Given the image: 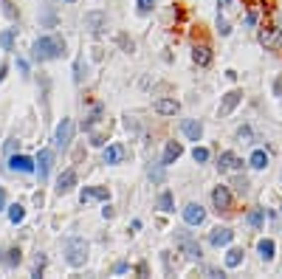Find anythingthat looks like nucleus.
I'll use <instances>...</instances> for the list:
<instances>
[{
	"label": "nucleus",
	"instance_id": "nucleus-1",
	"mask_svg": "<svg viewBox=\"0 0 282 279\" xmlns=\"http://www.w3.org/2000/svg\"><path fill=\"white\" fill-rule=\"evenodd\" d=\"M65 54V40L60 34H45V37H37L34 40V48H31V57L40 62L45 60H60Z\"/></svg>",
	"mask_w": 282,
	"mask_h": 279
},
{
	"label": "nucleus",
	"instance_id": "nucleus-2",
	"mask_svg": "<svg viewBox=\"0 0 282 279\" xmlns=\"http://www.w3.org/2000/svg\"><path fill=\"white\" fill-rule=\"evenodd\" d=\"M65 260H68V265H73V268H82V265L88 262V243H85L82 237L65 240Z\"/></svg>",
	"mask_w": 282,
	"mask_h": 279
},
{
	"label": "nucleus",
	"instance_id": "nucleus-3",
	"mask_svg": "<svg viewBox=\"0 0 282 279\" xmlns=\"http://www.w3.org/2000/svg\"><path fill=\"white\" fill-rule=\"evenodd\" d=\"M82 23H85V28H88L90 34H102L107 28V14L105 11H88Z\"/></svg>",
	"mask_w": 282,
	"mask_h": 279
},
{
	"label": "nucleus",
	"instance_id": "nucleus-4",
	"mask_svg": "<svg viewBox=\"0 0 282 279\" xmlns=\"http://www.w3.org/2000/svg\"><path fill=\"white\" fill-rule=\"evenodd\" d=\"M37 169L34 172L40 175V181H48V175H51V166H54V152L51 149H40V155H37Z\"/></svg>",
	"mask_w": 282,
	"mask_h": 279
},
{
	"label": "nucleus",
	"instance_id": "nucleus-5",
	"mask_svg": "<svg viewBox=\"0 0 282 279\" xmlns=\"http://www.w3.org/2000/svg\"><path fill=\"white\" fill-rule=\"evenodd\" d=\"M212 203H214V209H217V211H229L231 209L229 186H214V189H212Z\"/></svg>",
	"mask_w": 282,
	"mask_h": 279
},
{
	"label": "nucleus",
	"instance_id": "nucleus-6",
	"mask_svg": "<svg viewBox=\"0 0 282 279\" xmlns=\"http://www.w3.org/2000/svg\"><path fill=\"white\" fill-rule=\"evenodd\" d=\"M178 245H181V251L189 257V260H201V245H198V240H192L189 234H178Z\"/></svg>",
	"mask_w": 282,
	"mask_h": 279
},
{
	"label": "nucleus",
	"instance_id": "nucleus-7",
	"mask_svg": "<svg viewBox=\"0 0 282 279\" xmlns=\"http://www.w3.org/2000/svg\"><path fill=\"white\" fill-rule=\"evenodd\" d=\"M203 220H206V211H203L201 203H189L184 209V223L186 226H201Z\"/></svg>",
	"mask_w": 282,
	"mask_h": 279
},
{
	"label": "nucleus",
	"instance_id": "nucleus-8",
	"mask_svg": "<svg viewBox=\"0 0 282 279\" xmlns=\"http://www.w3.org/2000/svg\"><path fill=\"white\" fill-rule=\"evenodd\" d=\"M231 240H234V231L226 226H217V228H212L209 231V243L214 245V248H220V245H229Z\"/></svg>",
	"mask_w": 282,
	"mask_h": 279
},
{
	"label": "nucleus",
	"instance_id": "nucleus-9",
	"mask_svg": "<svg viewBox=\"0 0 282 279\" xmlns=\"http://www.w3.org/2000/svg\"><path fill=\"white\" fill-rule=\"evenodd\" d=\"M20 262H23V251H20L17 245L3 248V254H0V265H3V268H17Z\"/></svg>",
	"mask_w": 282,
	"mask_h": 279
},
{
	"label": "nucleus",
	"instance_id": "nucleus-10",
	"mask_svg": "<svg viewBox=\"0 0 282 279\" xmlns=\"http://www.w3.org/2000/svg\"><path fill=\"white\" fill-rule=\"evenodd\" d=\"M70 136H73V122H70V119H62V122L57 124V147L65 149L70 144Z\"/></svg>",
	"mask_w": 282,
	"mask_h": 279
},
{
	"label": "nucleus",
	"instance_id": "nucleus-11",
	"mask_svg": "<svg viewBox=\"0 0 282 279\" xmlns=\"http://www.w3.org/2000/svg\"><path fill=\"white\" fill-rule=\"evenodd\" d=\"M9 169L11 172H34L37 169V164L31 161L28 155H9Z\"/></svg>",
	"mask_w": 282,
	"mask_h": 279
},
{
	"label": "nucleus",
	"instance_id": "nucleus-12",
	"mask_svg": "<svg viewBox=\"0 0 282 279\" xmlns=\"http://www.w3.org/2000/svg\"><path fill=\"white\" fill-rule=\"evenodd\" d=\"M79 201L82 203H88V201H110V192H107L105 186H85L79 192Z\"/></svg>",
	"mask_w": 282,
	"mask_h": 279
},
{
	"label": "nucleus",
	"instance_id": "nucleus-13",
	"mask_svg": "<svg viewBox=\"0 0 282 279\" xmlns=\"http://www.w3.org/2000/svg\"><path fill=\"white\" fill-rule=\"evenodd\" d=\"M73 186H76V169H65L57 178V195H68Z\"/></svg>",
	"mask_w": 282,
	"mask_h": 279
},
{
	"label": "nucleus",
	"instance_id": "nucleus-14",
	"mask_svg": "<svg viewBox=\"0 0 282 279\" xmlns=\"http://www.w3.org/2000/svg\"><path fill=\"white\" fill-rule=\"evenodd\" d=\"M260 43H263L265 48L277 51L280 43H282V31H280V28H263V31H260Z\"/></svg>",
	"mask_w": 282,
	"mask_h": 279
},
{
	"label": "nucleus",
	"instance_id": "nucleus-15",
	"mask_svg": "<svg viewBox=\"0 0 282 279\" xmlns=\"http://www.w3.org/2000/svg\"><path fill=\"white\" fill-rule=\"evenodd\" d=\"M217 169H220V172H234V169H243V161H240L234 152H220V158H217Z\"/></svg>",
	"mask_w": 282,
	"mask_h": 279
},
{
	"label": "nucleus",
	"instance_id": "nucleus-16",
	"mask_svg": "<svg viewBox=\"0 0 282 279\" xmlns=\"http://www.w3.org/2000/svg\"><path fill=\"white\" fill-rule=\"evenodd\" d=\"M243 102V90H229L226 96H223V102H220V116H229V113H234V107Z\"/></svg>",
	"mask_w": 282,
	"mask_h": 279
},
{
	"label": "nucleus",
	"instance_id": "nucleus-17",
	"mask_svg": "<svg viewBox=\"0 0 282 279\" xmlns=\"http://www.w3.org/2000/svg\"><path fill=\"white\" fill-rule=\"evenodd\" d=\"M181 155H184V147H181L178 141H167V147H164V158H161V166L175 164Z\"/></svg>",
	"mask_w": 282,
	"mask_h": 279
},
{
	"label": "nucleus",
	"instance_id": "nucleus-18",
	"mask_svg": "<svg viewBox=\"0 0 282 279\" xmlns=\"http://www.w3.org/2000/svg\"><path fill=\"white\" fill-rule=\"evenodd\" d=\"M102 161H105V164H122L124 161V147L122 144H110V147H105Z\"/></svg>",
	"mask_w": 282,
	"mask_h": 279
},
{
	"label": "nucleus",
	"instance_id": "nucleus-19",
	"mask_svg": "<svg viewBox=\"0 0 282 279\" xmlns=\"http://www.w3.org/2000/svg\"><path fill=\"white\" fill-rule=\"evenodd\" d=\"M181 130H184V136L189 141H201V136H203V124L201 122H195V119H186L184 124H181Z\"/></svg>",
	"mask_w": 282,
	"mask_h": 279
},
{
	"label": "nucleus",
	"instance_id": "nucleus-20",
	"mask_svg": "<svg viewBox=\"0 0 282 279\" xmlns=\"http://www.w3.org/2000/svg\"><path fill=\"white\" fill-rule=\"evenodd\" d=\"M152 107H155V113H161V116H175L178 110H181V102H175V99H158Z\"/></svg>",
	"mask_w": 282,
	"mask_h": 279
},
{
	"label": "nucleus",
	"instance_id": "nucleus-21",
	"mask_svg": "<svg viewBox=\"0 0 282 279\" xmlns=\"http://www.w3.org/2000/svg\"><path fill=\"white\" fill-rule=\"evenodd\" d=\"M192 60L198 62L201 68H206V65H209V62H212V51H209V48H206V45H195V51H192Z\"/></svg>",
	"mask_w": 282,
	"mask_h": 279
},
{
	"label": "nucleus",
	"instance_id": "nucleus-22",
	"mask_svg": "<svg viewBox=\"0 0 282 279\" xmlns=\"http://www.w3.org/2000/svg\"><path fill=\"white\" fill-rule=\"evenodd\" d=\"M257 251H260V257H263L265 262H271L277 245H274V240H260V243H257Z\"/></svg>",
	"mask_w": 282,
	"mask_h": 279
},
{
	"label": "nucleus",
	"instance_id": "nucleus-23",
	"mask_svg": "<svg viewBox=\"0 0 282 279\" xmlns=\"http://www.w3.org/2000/svg\"><path fill=\"white\" fill-rule=\"evenodd\" d=\"M248 164L254 166V169H265V166H268V152H265V149H254L251 158H248Z\"/></svg>",
	"mask_w": 282,
	"mask_h": 279
},
{
	"label": "nucleus",
	"instance_id": "nucleus-24",
	"mask_svg": "<svg viewBox=\"0 0 282 279\" xmlns=\"http://www.w3.org/2000/svg\"><path fill=\"white\" fill-rule=\"evenodd\" d=\"M158 209L161 211H175V201H172V192H161L158 195Z\"/></svg>",
	"mask_w": 282,
	"mask_h": 279
},
{
	"label": "nucleus",
	"instance_id": "nucleus-25",
	"mask_svg": "<svg viewBox=\"0 0 282 279\" xmlns=\"http://www.w3.org/2000/svg\"><path fill=\"white\" fill-rule=\"evenodd\" d=\"M240 262H243V248H231L226 254V268H237Z\"/></svg>",
	"mask_w": 282,
	"mask_h": 279
},
{
	"label": "nucleus",
	"instance_id": "nucleus-26",
	"mask_svg": "<svg viewBox=\"0 0 282 279\" xmlns=\"http://www.w3.org/2000/svg\"><path fill=\"white\" fill-rule=\"evenodd\" d=\"M14 31H17V28H6V31L0 34V45H3V51H11V48H14Z\"/></svg>",
	"mask_w": 282,
	"mask_h": 279
},
{
	"label": "nucleus",
	"instance_id": "nucleus-27",
	"mask_svg": "<svg viewBox=\"0 0 282 279\" xmlns=\"http://www.w3.org/2000/svg\"><path fill=\"white\" fill-rule=\"evenodd\" d=\"M23 217H26V209L20 206V203H14V206H9V220L17 226V223H23Z\"/></svg>",
	"mask_w": 282,
	"mask_h": 279
},
{
	"label": "nucleus",
	"instance_id": "nucleus-28",
	"mask_svg": "<svg viewBox=\"0 0 282 279\" xmlns=\"http://www.w3.org/2000/svg\"><path fill=\"white\" fill-rule=\"evenodd\" d=\"M248 226H254V228H260L263 226V220H265V209H254V211H248Z\"/></svg>",
	"mask_w": 282,
	"mask_h": 279
},
{
	"label": "nucleus",
	"instance_id": "nucleus-29",
	"mask_svg": "<svg viewBox=\"0 0 282 279\" xmlns=\"http://www.w3.org/2000/svg\"><path fill=\"white\" fill-rule=\"evenodd\" d=\"M192 158H195V164H206V161H209V149L206 147H195Z\"/></svg>",
	"mask_w": 282,
	"mask_h": 279
},
{
	"label": "nucleus",
	"instance_id": "nucleus-30",
	"mask_svg": "<svg viewBox=\"0 0 282 279\" xmlns=\"http://www.w3.org/2000/svg\"><path fill=\"white\" fill-rule=\"evenodd\" d=\"M99 119H102V107L96 105V107H93V113H90V119L85 122V130H93V124H96Z\"/></svg>",
	"mask_w": 282,
	"mask_h": 279
},
{
	"label": "nucleus",
	"instance_id": "nucleus-31",
	"mask_svg": "<svg viewBox=\"0 0 282 279\" xmlns=\"http://www.w3.org/2000/svg\"><path fill=\"white\" fill-rule=\"evenodd\" d=\"M136 6H139V14H150L152 6H155V0H139Z\"/></svg>",
	"mask_w": 282,
	"mask_h": 279
},
{
	"label": "nucleus",
	"instance_id": "nucleus-32",
	"mask_svg": "<svg viewBox=\"0 0 282 279\" xmlns=\"http://www.w3.org/2000/svg\"><path fill=\"white\" fill-rule=\"evenodd\" d=\"M234 186H237V192H240V195H246V192H248V181H246V178H237V181H234Z\"/></svg>",
	"mask_w": 282,
	"mask_h": 279
},
{
	"label": "nucleus",
	"instance_id": "nucleus-33",
	"mask_svg": "<svg viewBox=\"0 0 282 279\" xmlns=\"http://www.w3.org/2000/svg\"><path fill=\"white\" fill-rule=\"evenodd\" d=\"M217 28H220V34H223V37L231 34V28H229V23H226V20H217Z\"/></svg>",
	"mask_w": 282,
	"mask_h": 279
},
{
	"label": "nucleus",
	"instance_id": "nucleus-34",
	"mask_svg": "<svg viewBox=\"0 0 282 279\" xmlns=\"http://www.w3.org/2000/svg\"><path fill=\"white\" fill-rule=\"evenodd\" d=\"M203 274H206V277H226V274L217 271V268H203Z\"/></svg>",
	"mask_w": 282,
	"mask_h": 279
},
{
	"label": "nucleus",
	"instance_id": "nucleus-35",
	"mask_svg": "<svg viewBox=\"0 0 282 279\" xmlns=\"http://www.w3.org/2000/svg\"><path fill=\"white\" fill-rule=\"evenodd\" d=\"M130 268V265H127V262H116V268H113V274H124V271Z\"/></svg>",
	"mask_w": 282,
	"mask_h": 279
},
{
	"label": "nucleus",
	"instance_id": "nucleus-36",
	"mask_svg": "<svg viewBox=\"0 0 282 279\" xmlns=\"http://www.w3.org/2000/svg\"><path fill=\"white\" fill-rule=\"evenodd\" d=\"M274 93H277V96H282V76L274 82Z\"/></svg>",
	"mask_w": 282,
	"mask_h": 279
},
{
	"label": "nucleus",
	"instance_id": "nucleus-37",
	"mask_svg": "<svg viewBox=\"0 0 282 279\" xmlns=\"http://www.w3.org/2000/svg\"><path fill=\"white\" fill-rule=\"evenodd\" d=\"M6 209V189H3V186H0V211Z\"/></svg>",
	"mask_w": 282,
	"mask_h": 279
},
{
	"label": "nucleus",
	"instance_id": "nucleus-38",
	"mask_svg": "<svg viewBox=\"0 0 282 279\" xmlns=\"http://www.w3.org/2000/svg\"><path fill=\"white\" fill-rule=\"evenodd\" d=\"M3 79H6V65H3V68H0V82H3Z\"/></svg>",
	"mask_w": 282,
	"mask_h": 279
},
{
	"label": "nucleus",
	"instance_id": "nucleus-39",
	"mask_svg": "<svg viewBox=\"0 0 282 279\" xmlns=\"http://www.w3.org/2000/svg\"><path fill=\"white\" fill-rule=\"evenodd\" d=\"M65 3H73V0H65Z\"/></svg>",
	"mask_w": 282,
	"mask_h": 279
}]
</instances>
